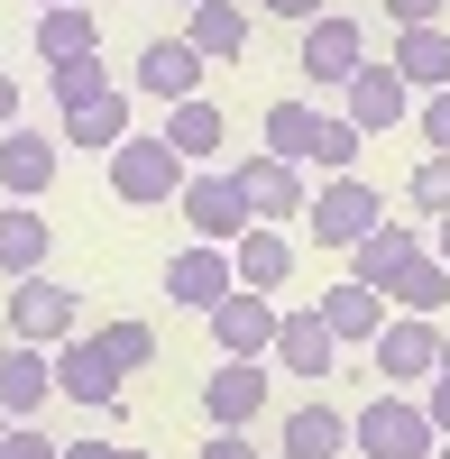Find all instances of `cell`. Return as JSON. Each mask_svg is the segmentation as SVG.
<instances>
[{
    "mask_svg": "<svg viewBox=\"0 0 450 459\" xmlns=\"http://www.w3.org/2000/svg\"><path fill=\"white\" fill-rule=\"evenodd\" d=\"M267 147L294 166H322V175H350L359 166V120L350 110H304V101H267Z\"/></svg>",
    "mask_w": 450,
    "mask_h": 459,
    "instance_id": "6da1fadb",
    "label": "cell"
},
{
    "mask_svg": "<svg viewBox=\"0 0 450 459\" xmlns=\"http://www.w3.org/2000/svg\"><path fill=\"white\" fill-rule=\"evenodd\" d=\"M184 166H194V157H184V147L157 129V138H120V147H110V194H120L129 212H157V203H175L184 194Z\"/></svg>",
    "mask_w": 450,
    "mask_h": 459,
    "instance_id": "7a4b0ae2",
    "label": "cell"
},
{
    "mask_svg": "<svg viewBox=\"0 0 450 459\" xmlns=\"http://www.w3.org/2000/svg\"><path fill=\"white\" fill-rule=\"evenodd\" d=\"M350 450H359V459H432L441 432H432V413H423L414 395H377V404L350 423Z\"/></svg>",
    "mask_w": 450,
    "mask_h": 459,
    "instance_id": "3957f363",
    "label": "cell"
},
{
    "mask_svg": "<svg viewBox=\"0 0 450 459\" xmlns=\"http://www.w3.org/2000/svg\"><path fill=\"white\" fill-rule=\"evenodd\" d=\"M175 212L194 221V239H212V248H230L239 230H257V212H248V194H239V175H230V166H203V175H184Z\"/></svg>",
    "mask_w": 450,
    "mask_h": 459,
    "instance_id": "277c9868",
    "label": "cell"
},
{
    "mask_svg": "<svg viewBox=\"0 0 450 459\" xmlns=\"http://www.w3.org/2000/svg\"><path fill=\"white\" fill-rule=\"evenodd\" d=\"M83 331V303H74V285H56L47 266L37 276H10V340H37V350H56V340Z\"/></svg>",
    "mask_w": 450,
    "mask_h": 459,
    "instance_id": "5b68a950",
    "label": "cell"
},
{
    "mask_svg": "<svg viewBox=\"0 0 450 459\" xmlns=\"http://www.w3.org/2000/svg\"><path fill=\"white\" fill-rule=\"evenodd\" d=\"M304 221H313V248H359L368 230L386 221V203H377V184H359V175H331V184H322V203H313Z\"/></svg>",
    "mask_w": 450,
    "mask_h": 459,
    "instance_id": "8992f818",
    "label": "cell"
},
{
    "mask_svg": "<svg viewBox=\"0 0 450 459\" xmlns=\"http://www.w3.org/2000/svg\"><path fill=\"white\" fill-rule=\"evenodd\" d=\"M56 395L83 404V413H110V404H120V359H110L101 340H83V331L56 340Z\"/></svg>",
    "mask_w": 450,
    "mask_h": 459,
    "instance_id": "52a82bcc",
    "label": "cell"
},
{
    "mask_svg": "<svg viewBox=\"0 0 450 459\" xmlns=\"http://www.w3.org/2000/svg\"><path fill=\"white\" fill-rule=\"evenodd\" d=\"M257 413H267V368H257V359H221L203 377V423L212 432H248Z\"/></svg>",
    "mask_w": 450,
    "mask_h": 459,
    "instance_id": "ba28073f",
    "label": "cell"
},
{
    "mask_svg": "<svg viewBox=\"0 0 450 459\" xmlns=\"http://www.w3.org/2000/svg\"><path fill=\"white\" fill-rule=\"evenodd\" d=\"M203 322H212V340H221V359H267V340H276V303L257 294V285H230Z\"/></svg>",
    "mask_w": 450,
    "mask_h": 459,
    "instance_id": "9c48e42d",
    "label": "cell"
},
{
    "mask_svg": "<svg viewBox=\"0 0 450 459\" xmlns=\"http://www.w3.org/2000/svg\"><path fill=\"white\" fill-rule=\"evenodd\" d=\"M230 175H239V194H248L257 221H304V166H294V157L257 147V157H239Z\"/></svg>",
    "mask_w": 450,
    "mask_h": 459,
    "instance_id": "30bf717a",
    "label": "cell"
},
{
    "mask_svg": "<svg viewBox=\"0 0 450 459\" xmlns=\"http://www.w3.org/2000/svg\"><path fill=\"white\" fill-rule=\"evenodd\" d=\"M203 47H194V37H147V47H138V92L147 101H194L203 92Z\"/></svg>",
    "mask_w": 450,
    "mask_h": 459,
    "instance_id": "8fae6325",
    "label": "cell"
},
{
    "mask_svg": "<svg viewBox=\"0 0 450 459\" xmlns=\"http://www.w3.org/2000/svg\"><path fill=\"white\" fill-rule=\"evenodd\" d=\"M230 285H239V266H230V248H212V239H194V248L166 257V294L184 303V313H212Z\"/></svg>",
    "mask_w": 450,
    "mask_h": 459,
    "instance_id": "7c38bea8",
    "label": "cell"
},
{
    "mask_svg": "<svg viewBox=\"0 0 450 459\" xmlns=\"http://www.w3.org/2000/svg\"><path fill=\"white\" fill-rule=\"evenodd\" d=\"M368 350H377V368L395 377V386H423V377L441 368V331H432V313H395Z\"/></svg>",
    "mask_w": 450,
    "mask_h": 459,
    "instance_id": "4fadbf2b",
    "label": "cell"
},
{
    "mask_svg": "<svg viewBox=\"0 0 450 459\" xmlns=\"http://www.w3.org/2000/svg\"><path fill=\"white\" fill-rule=\"evenodd\" d=\"M56 147L65 138H37V129H0V203H37V194H47V184H56Z\"/></svg>",
    "mask_w": 450,
    "mask_h": 459,
    "instance_id": "5bb4252c",
    "label": "cell"
},
{
    "mask_svg": "<svg viewBox=\"0 0 450 459\" xmlns=\"http://www.w3.org/2000/svg\"><path fill=\"white\" fill-rule=\"evenodd\" d=\"M47 395H56V350L10 340V350H0V413H10V423H37Z\"/></svg>",
    "mask_w": 450,
    "mask_h": 459,
    "instance_id": "9a60e30c",
    "label": "cell"
},
{
    "mask_svg": "<svg viewBox=\"0 0 450 459\" xmlns=\"http://www.w3.org/2000/svg\"><path fill=\"white\" fill-rule=\"evenodd\" d=\"M341 92H350V120H359V138H377V129H395L404 110H414V83H404L395 65H359Z\"/></svg>",
    "mask_w": 450,
    "mask_h": 459,
    "instance_id": "2e32d148",
    "label": "cell"
},
{
    "mask_svg": "<svg viewBox=\"0 0 450 459\" xmlns=\"http://www.w3.org/2000/svg\"><path fill=\"white\" fill-rule=\"evenodd\" d=\"M368 65V37H359V19H313L304 28V83H350V74Z\"/></svg>",
    "mask_w": 450,
    "mask_h": 459,
    "instance_id": "e0dca14e",
    "label": "cell"
},
{
    "mask_svg": "<svg viewBox=\"0 0 450 459\" xmlns=\"http://www.w3.org/2000/svg\"><path fill=\"white\" fill-rule=\"evenodd\" d=\"M267 359H276V368H294V377H331L341 340H331L322 303H313V313H276V340H267Z\"/></svg>",
    "mask_w": 450,
    "mask_h": 459,
    "instance_id": "ac0fdd59",
    "label": "cell"
},
{
    "mask_svg": "<svg viewBox=\"0 0 450 459\" xmlns=\"http://www.w3.org/2000/svg\"><path fill=\"white\" fill-rule=\"evenodd\" d=\"M414 257H423V230H414V221H377V230H368V239L350 248V276L386 294V285H395V276H404Z\"/></svg>",
    "mask_w": 450,
    "mask_h": 459,
    "instance_id": "d6986e66",
    "label": "cell"
},
{
    "mask_svg": "<svg viewBox=\"0 0 450 459\" xmlns=\"http://www.w3.org/2000/svg\"><path fill=\"white\" fill-rule=\"evenodd\" d=\"M184 37H194L212 65H239L248 56V10L239 0H194V10H184Z\"/></svg>",
    "mask_w": 450,
    "mask_h": 459,
    "instance_id": "ffe728a7",
    "label": "cell"
},
{
    "mask_svg": "<svg viewBox=\"0 0 450 459\" xmlns=\"http://www.w3.org/2000/svg\"><path fill=\"white\" fill-rule=\"evenodd\" d=\"M230 266H239V285L276 294V285L294 276V239H285V230H267V221H257V230H239V239H230Z\"/></svg>",
    "mask_w": 450,
    "mask_h": 459,
    "instance_id": "44dd1931",
    "label": "cell"
},
{
    "mask_svg": "<svg viewBox=\"0 0 450 459\" xmlns=\"http://www.w3.org/2000/svg\"><path fill=\"white\" fill-rule=\"evenodd\" d=\"M377 285H359V276H341V285H331L322 294V322H331V340H341V350H350V340H377L386 331V313H377Z\"/></svg>",
    "mask_w": 450,
    "mask_h": 459,
    "instance_id": "7402d4cb",
    "label": "cell"
},
{
    "mask_svg": "<svg viewBox=\"0 0 450 459\" xmlns=\"http://www.w3.org/2000/svg\"><path fill=\"white\" fill-rule=\"evenodd\" d=\"M37 56L47 65H83V56H101V28H92V10H37Z\"/></svg>",
    "mask_w": 450,
    "mask_h": 459,
    "instance_id": "603a6c76",
    "label": "cell"
},
{
    "mask_svg": "<svg viewBox=\"0 0 450 459\" xmlns=\"http://www.w3.org/2000/svg\"><path fill=\"white\" fill-rule=\"evenodd\" d=\"M120 138H129V92L120 83L65 110V147H120Z\"/></svg>",
    "mask_w": 450,
    "mask_h": 459,
    "instance_id": "cb8c5ba5",
    "label": "cell"
},
{
    "mask_svg": "<svg viewBox=\"0 0 450 459\" xmlns=\"http://www.w3.org/2000/svg\"><path fill=\"white\" fill-rule=\"evenodd\" d=\"M341 450H350V413H331V404L285 413V459H341Z\"/></svg>",
    "mask_w": 450,
    "mask_h": 459,
    "instance_id": "d4e9b609",
    "label": "cell"
},
{
    "mask_svg": "<svg viewBox=\"0 0 450 459\" xmlns=\"http://www.w3.org/2000/svg\"><path fill=\"white\" fill-rule=\"evenodd\" d=\"M47 239H56V230L37 221L28 203H0V276H37V266H47Z\"/></svg>",
    "mask_w": 450,
    "mask_h": 459,
    "instance_id": "484cf974",
    "label": "cell"
},
{
    "mask_svg": "<svg viewBox=\"0 0 450 459\" xmlns=\"http://www.w3.org/2000/svg\"><path fill=\"white\" fill-rule=\"evenodd\" d=\"M386 65L404 74V83H432V92H441V83H450V28H441V19H432V28H404Z\"/></svg>",
    "mask_w": 450,
    "mask_h": 459,
    "instance_id": "4316f807",
    "label": "cell"
},
{
    "mask_svg": "<svg viewBox=\"0 0 450 459\" xmlns=\"http://www.w3.org/2000/svg\"><path fill=\"white\" fill-rule=\"evenodd\" d=\"M166 138L184 147V157H212V147H221V110L194 92V101H166Z\"/></svg>",
    "mask_w": 450,
    "mask_h": 459,
    "instance_id": "83f0119b",
    "label": "cell"
},
{
    "mask_svg": "<svg viewBox=\"0 0 450 459\" xmlns=\"http://www.w3.org/2000/svg\"><path fill=\"white\" fill-rule=\"evenodd\" d=\"M386 294L404 303V313H441V303H450V266H441V257L423 248V257H414V266H404V276H395Z\"/></svg>",
    "mask_w": 450,
    "mask_h": 459,
    "instance_id": "f1b7e54d",
    "label": "cell"
},
{
    "mask_svg": "<svg viewBox=\"0 0 450 459\" xmlns=\"http://www.w3.org/2000/svg\"><path fill=\"white\" fill-rule=\"evenodd\" d=\"M92 340H101L110 359H120V377H129V368H147V359H157V331H147V322H101Z\"/></svg>",
    "mask_w": 450,
    "mask_h": 459,
    "instance_id": "f546056e",
    "label": "cell"
},
{
    "mask_svg": "<svg viewBox=\"0 0 450 459\" xmlns=\"http://www.w3.org/2000/svg\"><path fill=\"white\" fill-rule=\"evenodd\" d=\"M404 194H414V212H423V221H450V157H423Z\"/></svg>",
    "mask_w": 450,
    "mask_h": 459,
    "instance_id": "4dcf8cb0",
    "label": "cell"
},
{
    "mask_svg": "<svg viewBox=\"0 0 450 459\" xmlns=\"http://www.w3.org/2000/svg\"><path fill=\"white\" fill-rule=\"evenodd\" d=\"M92 92H110V65H101V56H83V65H56V110L92 101Z\"/></svg>",
    "mask_w": 450,
    "mask_h": 459,
    "instance_id": "1f68e13d",
    "label": "cell"
},
{
    "mask_svg": "<svg viewBox=\"0 0 450 459\" xmlns=\"http://www.w3.org/2000/svg\"><path fill=\"white\" fill-rule=\"evenodd\" d=\"M0 459H65V441H47V432L10 423V432H0Z\"/></svg>",
    "mask_w": 450,
    "mask_h": 459,
    "instance_id": "d6a6232c",
    "label": "cell"
},
{
    "mask_svg": "<svg viewBox=\"0 0 450 459\" xmlns=\"http://www.w3.org/2000/svg\"><path fill=\"white\" fill-rule=\"evenodd\" d=\"M423 147H432V157H450V83L423 101Z\"/></svg>",
    "mask_w": 450,
    "mask_h": 459,
    "instance_id": "836d02e7",
    "label": "cell"
},
{
    "mask_svg": "<svg viewBox=\"0 0 450 459\" xmlns=\"http://www.w3.org/2000/svg\"><path fill=\"white\" fill-rule=\"evenodd\" d=\"M423 386H432V395H423V413H432V432L450 441V368H432V377H423Z\"/></svg>",
    "mask_w": 450,
    "mask_h": 459,
    "instance_id": "e575fe53",
    "label": "cell"
},
{
    "mask_svg": "<svg viewBox=\"0 0 450 459\" xmlns=\"http://www.w3.org/2000/svg\"><path fill=\"white\" fill-rule=\"evenodd\" d=\"M386 19H395V28H432L441 0H386Z\"/></svg>",
    "mask_w": 450,
    "mask_h": 459,
    "instance_id": "d590c367",
    "label": "cell"
},
{
    "mask_svg": "<svg viewBox=\"0 0 450 459\" xmlns=\"http://www.w3.org/2000/svg\"><path fill=\"white\" fill-rule=\"evenodd\" d=\"M203 459H257V450H248L239 432H212V441H203Z\"/></svg>",
    "mask_w": 450,
    "mask_h": 459,
    "instance_id": "8d00e7d4",
    "label": "cell"
},
{
    "mask_svg": "<svg viewBox=\"0 0 450 459\" xmlns=\"http://www.w3.org/2000/svg\"><path fill=\"white\" fill-rule=\"evenodd\" d=\"M0 129H19V74H0Z\"/></svg>",
    "mask_w": 450,
    "mask_h": 459,
    "instance_id": "74e56055",
    "label": "cell"
},
{
    "mask_svg": "<svg viewBox=\"0 0 450 459\" xmlns=\"http://www.w3.org/2000/svg\"><path fill=\"white\" fill-rule=\"evenodd\" d=\"M276 19H322V0H267Z\"/></svg>",
    "mask_w": 450,
    "mask_h": 459,
    "instance_id": "f35d334b",
    "label": "cell"
},
{
    "mask_svg": "<svg viewBox=\"0 0 450 459\" xmlns=\"http://www.w3.org/2000/svg\"><path fill=\"white\" fill-rule=\"evenodd\" d=\"M65 459H110V441H65Z\"/></svg>",
    "mask_w": 450,
    "mask_h": 459,
    "instance_id": "ab89813d",
    "label": "cell"
},
{
    "mask_svg": "<svg viewBox=\"0 0 450 459\" xmlns=\"http://www.w3.org/2000/svg\"><path fill=\"white\" fill-rule=\"evenodd\" d=\"M432 257H441V266H450V221H441V248H432Z\"/></svg>",
    "mask_w": 450,
    "mask_h": 459,
    "instance_id": "60d3db41",
    "label": "cell"
},
{
    "mask_svg": "<svg viewBox=\"0 0 450 459\" xmlns=\"http://www.w3.org/2000/svg\"><path fill=\"white\" fill-rule=\"evenodd\" d=\"M110 459H147V450H110Z\"/></svg>",
    "mask_w": 450,
    "mask_h": 459,
    "instance_id": "b9f144b4",
    "label": "cell"
},
{
    "mask_svg": "<svg viewBox=\"0 0 450 459\" xmlns=\"http://www.w3.org/2000/svg\"><path fill=\"white\" fill-rule=\"evenodd\" d=\"M432 459H450V441H441V450H432Z\"/></svg>",
    "mask_w": 450,
    "mask_h": 459,
    "instance_id": "7bdbcfd3",
    "label": "cell"
},
{
    "mask_svg": "<svg viewBox=\"0 0 450 459\" xmlns=\"http://www.w3.org/2000/svg\"><path fill=\"white\" fill-rule=\"evenodd\" d=\"M0 432H10V413H0Z\"/></svg>",
    "mask_w": 450,
    "mask_h": 459,
    "instance_id": "ee69618b",
    "label": "cell"
},
{
    "mask_svg": "<svg viewBox=\"0 0 450 459\" xmlns=\"http://www.w3.org/2000/svg\"><path fill=\"white\" fill-rule=\"evenodd\" d=\"M47 10H65V0H47Z\"/></svg>",
    "mask_w": 450,
    "mask_h": 459,
    "instance_id": "f6af8a7d",
    "label": "cell"
},
{
    "mask_svg": "<svg viewBox=\"0 0 450 459\" xmlns=\"http://www.w3.org/2000/svg\"><path fill=\"white\" fill-rule=\"evenodd\" d=\"M184 10H194V0H184Z\"/></svg>",
    "mask_w": 450,
    "mask_h": 459,
    "instance_id": "bcb514c9",
    "label": "cell"
}]
</instances>
